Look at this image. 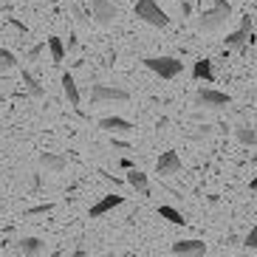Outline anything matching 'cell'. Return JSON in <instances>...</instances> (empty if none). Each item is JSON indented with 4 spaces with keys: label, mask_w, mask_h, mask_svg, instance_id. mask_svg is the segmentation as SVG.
<instances>
[{
    "label": "cell",
    "mask_w": 257,
    "mask_h": 257,
    "mask_svg": "<svg viewBox=\"0 0 257 257\" xmlns=\"http://www.w3.org/2000/svg\"><path fill=\"white\" fill-rule=\"evenodd\" d=\"M189 12H192V9H189V3H187V0H181V15H189Z\"/></svg>",
    "instance_id": "obj_28"
},
{
    "label": "cell",
    "mask_w": 257,
    "mask_h": 257,
    "mask_svg": "<svg viewBox=\"0 0 257 257\" xmlns=\"http://www.w3.org/2000/svg\"><path fill=\"white\" fill-rule=\"evenodd\" d=\"M130 93L121 88H110V85H93L91 88V102L93 105H105V102H127Z\"/></svg>",
    "instance_id": "obj_5"
},
{
    "label": "cell",
    "mask_w": 257,
    "mask_h": 257,
    "mask_svg": "<svg viewBox=\"0 0 257 257\" xmlns=\"http://www.w3.org/2000/svg\"><path fill=\"white\" fill-rule=\"evenodd\" d=\"M43 48H46V43H43V46H37V48H31V51H29V60H37L40 54H43Z\"/></svg>",
    "instance_id": "obj_26"
},
{
    "label": "cell",
    "mask_w": 257,
    "mask_h": 257,
    "mask_svg": "<svg viewBox=\"0 0 257 257\" xmlns=\"http://www.w3.org/2000/svg\"><path fill=\"white\" fill-rule=\"evenodd\" d=\"M23 85H26V91H29L34 99H43V96H46V91H43V85L37 82V76L31 74V71H23Z\"/></svg>",
    "instance_id": "obj_19"
},
{
    "label": "cell",
    "mask_w": 257,
    "mask_h": 257,
    "mask_svg": "<svg viewBox=\"0 0 257 257\" xmlns=\"http://www.w3.org/2000/svg\"><path fill=\"white\" fill-rule=\"evenodd\" d=\"M62 93H65V99H68V102H71L74 107L79 105V102H82V96H79V88H76V79L68 74V71L62 74Z\"/></svg>",
    "instance_id": "obj_14"
},
{
    "label": "cell",
    "mask_w": 257,
    "mask_h": 257,
    "mask_svg": "<svg viewBox=\"0 0 257 257\" xmlns=\"http://www.w3.org/2000/svg\"><path fill=\"white\" fill-rule=\"evenodd\" d=\"M159 218H164L167 223H173V226H184L187 223V218H184V212H178L175 206H159Z\"/></svg>",
    "instance_id": "obj_17"
},
{
    "label": "cell",
    "mask_w": 257,
    "mask_h": 257,
    "mask_svg": "<svg viewBox=\"0 0 257 257\" xmlns=\"http://www.w3.org/2000/svg\"><path fill=\"white\" fill-rule=\"evenodd\" d=\"M51 209H54V204H40V206H34V209H29L26 215H48Z\"/></svg>",
    "instance_id": "obj_24"
},
{
    "label": "cell",
    "mask_w": 257,
    "mask_h": 257,
    "mask_svg": "<svg viewBox=\"0 0 257 257\" xmlns=\"http://www.w3.org/2000/svg\"><path fill=\"white\" fill-rule=\"evenodd\" d=\"M20 251H23L26 257H40L46 251V240H43V237H23V240H20Z\"/></svg>",
    "instance_id": "obj_15"
},
{
    "label": "cell",
    "mask_w": 257,
    "mask_h": 257,
    "mask_svg": "<svg viewBox=\"0 0 257 257\" xmlns=\"http://www.w3.org/2000/svg\"><path fill=\"white\" fill-rule=\"evenodd\" d=\"M136 17L144 20L147 26H156V29H167V26H170V17L164 15V9H161L156 0H139L136 3Z\"/></svg>",
    "instance_id": "obj_2"
},
{
    "label": "cell",
    "mask_w": 257,
    "mask_h": 257,
    "mask_svg": "<svg viewBox=\"0 0 257 257\" xmlns=\"http://www.w3.org/2000/svg\"><path fill=\"white\" fill-rule=\"evenodd\" d=\"M110 147H113V150H119V153H124V156H133V153H136V147H130L127 142H119V139H113V142H110Z\"/></svg>",
    "instance_id": "obj_22"
},
{
    "label": "cell",
    "mask_w": 257,
    "mask_h": 257,
    "mask_svg": "<svg viewBox=\"0 0 257 257\" xmlns=\"http://www.w3.org/2000/svg\"><path fill=\"white\" fill-rule=\"evenodd\" d=\"M192 76H195V79H204V82H215L212 62H209V60H198L195 65H192Z\"/></svg>",
    "instance_id": "obj_18"
},
{
    "label": "cell",
    "mask_w": 257,
    "mask_h": 257,
    "mask_svg": "<svg viewBox=\"0 0 257 257\" xmlns=\"http://www.w3.org/2000/svg\"><path fill=\"white\" fill-rule=\"evenodd\" d=\"M93 9V20H96L99 26H113L116 23V17H119V9L113 6V0H93L91 3Z\"/></svg>",
    "instance_id": "obj_6"
},
{
    "label": "cell",
    "mask_w": 257,
    "mask_h": 257,
    "mask_svg": "<svg viewBox=\"0 0 257 257\" xmlns=\"http://www.w3.org/2000/svg\"><path fill=\"white\" fill-rule=\"evenodd\" d=\"M173 254L175 257H206V243L204 240H175L173 243Z\"/></svg>",
    "instance_id": "obj_7"
},
{
    "label": "cell",
    "mask_w": 257,
    "mask_h": 257,
    "mask_svg": "<svg viewBox=\"0 0 257 257\" xmlns=\"http://www.w3.org/2000/svg\"><path fill=\"white\" fill-rule=\"evenodd\" d=\"M99 130H105V133H130L133 127V121L121 119V116H105V119H99Z\"/></svg>",
    "instance_id": "obj_11"
},
{
    "label": "cell",
    "mask_w": 257,
    "mask_h": 257,
    "mask_svg": "<svg viewBox=\"0 0 257 257\" xmlns=\"http://www.w3.org/2000/svg\"><path fill=\"white\" fill-rule=\"evenodd\" d=\"M12 68H17V57L12 51H6V48H0V74H6Z\"/></svg>",
    "instance_id": "obj_21"
},
{
    "label": "cell",
    "mask_w": 257,
    "mask_h": 257,
    "mask_svg": "<svg viewBox=\"0 0 257 257\" xmlns=\"http://www.w3.org/2000/svg\"><path fill=\"white\" fill-rule=\"evenodd\" d=\"M121 204H124V198L116 195V192H110V195H102V198H99L96 204L88 209V215H91V218H102V215H107L110 209H116V206H121Z\"/></svg>",
    "instance_id": "obj_10"
},
{
    "label": "cell",
    "mask_w": 257,
    "mask_h": 257,
    "mask_svg": "<svg viewBox=\"0 0 257 257\" xmlns=\"http://www.w3.org/2000/svg\"><path fill=\"white\" fill-rule=\"evenodd\" d=\"M249 37H251V23L249 17H243V23L237 31L226 34V48H234V51H243V48L249 46Z\"/></svg>",
    "instance_id": "obj_9"
},
{
    "label": "cell",
    "mask_w": 257,
    "mask_h": 257,
    "mask_svg": "<svg viewBox=\"0 0 257 257\" xmlns=\"http://www.w3.org/2000/svg\"><path fill=\"white\" fill-rule=\"evenodd\" d=\"M246 249H254L257 251V223L249 229V234H246Z\"/></svg>",
    "instance_id": "obj_23"
},
{
    "label": "cell",
    "mask_w": 257,
    "mask_h": 257,
    "mask_svg": "<svg viewBox=\"0 0 257 257\" xmlns=\"http://www.w3.org/2000/svg\"><path fill=\"white\" fill-rule=\"evenodd\" d=\"M229 20H232V6H229L226 0H215V6L206 9L204 15H201L198 26H201V31H220Z\"/></svg>",
    "instance_id": "obj_1"
},
{
    "label": "cell",
    "mask_w": 257,
    "mask_h": 257,
    "mask_svg": "<svg viewBox=\"0 0 257 257\" xmlns=\"http://www.w3.org/2000/svg\"><path fill=\"white\" fill-rule=\"evenodd\" d=\"M40 167H46L51 173H62V170L68 167V161H65V156H60V153H43V156H40Z\"/></svg>",
    "instance_id": "obj_13"
},
{
    "label": "cell",
    "mask_w": 257,
    "mask_h": 257,
    "mask_svg": "<svg viewBox=\"0 0 257 257\" xmlns=\"http://www.w3.org/2000/svg\"><path fill=\"white\" fill-rule=\"evenodd\" d=\"M234 136H237V142H240L243 147H254L257 144V130L251 127V124H237V127H234Z\"/></svg>",
    "instance_id": "obj_16"
},
{
    "label": "cell",
    "mask_w": 257,
    "mask_h": 257,
    "mask_svg": "<svg viewBox=\"0 0 257 257\" xmlns=\"http://www.w3.org/2000/svg\"><path fill=\"white\" fill-rule=\"evenodd\" d=\"M156 173L159 175H178L181 173V156L173 150H167L159 156V161H156Z\"/></svg>",
    "instance_id": "obj_8"
},
{
    "label": "cell",
    "mask_w": 257,
    "mask_h": 257,
    "mask_svg": "<svg viewBox=\"0 0 257 257\" xmlns=\"http://www.w3.org/2000/svg\"><path fill=\"white\" fill-rule=\"evenodd\" d=\"M195 105L198 107H209V110H218V107L232 105V96L223 91H215V88H201L195 93Z\"/></svg>",
    "instance_id": "obj_4"
},
{
    "label": "cell",
    "mask_w": 257,
    "mask_h": 257,
    "mask_svg": "<svg viewBox=\"0 0 257 257\" xmlns=\"http://www.w3.org/2000/svg\"><path fill=\"white\" fill-rule=\"evenodd\" d=\"M71 9H74V15L79 17V23H88V15H85L82 9H79V6H71Z\"/></svg>",
    "instance_id": "obj_25"
},
{
    "label": "cell",
    "mask_w": 257,
    "mask_h": 257,
    "mask_svg": "<svg viewBox=\"0 0 257 257\" xmlns=\"http://www.w3.org/2000/svg\"><path fill=\"white\" fill-rule=\"evenodd\" d=\"M119 167H121V170H133V159H127V156H121Z\"/></svg>",
    "instance_id": "obj_27"
},
{
    "label": "cell",
    "mask_w": 257,
    "mask_h": 257,
    "mask_svg": "<svg viewBox=\"0 0 257 257\" xmlns=\"http://www.w3.org/2000/svg\"><path fill=\"white\" fill-rule=\"evenodd\" d=\"M249 189H251V192H257V175H254V178L249 181Z\"/></svg>",
    "instance_id": "obj_29"
},
{
    "label": "cell",
    "mask_w": 257,
    "mask_h": 257,
    "mask_svg": "<svg viewBox=\"0 0 257 257\" xmlns=\"http://www.w3.org/2000/svg\"><path fill=\"white\" fill-rule=\"evenodd\" d=\"M124 181H127L130 189H136L139 195H147V192H150V181H147V175H144L139 167L127 170V178H124Z\"/></svg>",
    "instance_id": "obj_12"
},
{
    "label": "cell",
    "mask_w": 257,
    "mask_h": 257,
    "mask_svg": "<svg viewBox=\"0 0 257 257\" xmlns=\"http://www.w3.org/2000/svg\"><path fill=\"white\" fill-rule=\"evenodd\" d=\"M144 65H147L153 74H159L161 79H175V76L184 71V62L175 60V57H147Z\"/></svg>",
    "instance_id": "obj_3"
},
{
    "label": "cell",
    "mask_w": 257,
    "mask_h": 257,
    "mask_svg": "<svg viewBox=\"0 0 257 257\" xmlns=\"http://www.w3.org/2000/svg\"><path fill=\"white\" fill-rule=\"evenodd\" d=\"M48 51H51V60L57 62V65L65 60V43H62L60 37H48Z\"/></svg>",
    "instance_id": "obj_20"
}]
</instances>
